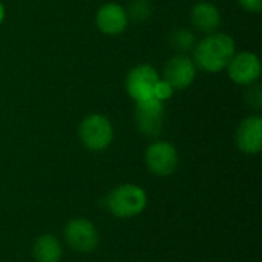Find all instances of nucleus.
<instances>
[{"instance_id":"obj_1","label":"nucleus","mask_w":262,"mask_h":262,"mask_svg":"<svg viewBox=\"0 0 262 262\" xmlns=\"http://www.w3.org/2000/svg\"><path fill=\"white\" fill-rule=\"evenodd\" d=\"M235 52V40L229 34L216 31L196 40L192 49V60L196 69L207 74H216L227 68Z\"/></svg>"},{"instance_id":"obj_2","label":"nucleus","mask_w":262,"mask_h":262,"mask_svg":"<svg viewBox=\"0 0 262 262\" xmlns=\"http://www.w3.org/2000/svg\"><path fill=\"white\" fill-rule=\"evenodd\" d=\"M103 206L112 216L118 220H130L146 210L147 193L138 184H120L104 196Z\"/></svg>"},{"instance_id":"obj_3","label":"nucleus","mask_w":262,"mask_h":262,"mask_svg":"<svg viewBox=\"0 0 262 262\" xmlns=\"http://www.w3.org/2000/svg\"><path fill=\"white\" fill-rule=\"evenodd\" d=\"M78 138L91 152H103L114 141V126L103 114H91L78 124Z\"/></svg>"},{"instance_id":"obj_4","label":"nucleus","mask_w":262,"mask_h":262,"mask_svg":"<svg viewBox=\"0 0 262 262\" xmlns=\"http://www.w3.org/2000/svg\"><path fill=\"white\" fill-rule=\"evenodd\" d=\"M160 83H161V75L154 66L147 63L134 66L127 72L124 80L126 92L135 103L149 98H157Z\"/></svg>"},{"instance_id":"obj_5","label":"nucleus","mask_w":262,"mask_h":262,"mask_svg":"<svg viewBox=\"0 0 262 262\" xmlns=\"http://www.w3.org/2000/svg\"><path fill=\"white\" fill-rule=\"evenodd\" d=\"M63 238L71 250L81 255L95 252L100 244V233L97 226L86 218L71 220L64 226Z\"/></svg>"},{"instance_id":"obj_6","label":"nucleus","mask_w":262,"mask_h":262,"mask_svg":"<svg viewBox=\"0 0 262 262\" xmlns=\"http://www.w3.org/2000/svg\"><path fill=\"white\" fill-rule=\"evenodd\" d=\"M144 163L147 170L157 177H170L180 164L177 147L166 140L152 141L144 152Z\"/></svg>"},{"instance_id":"obj_7","label":"nucleus","mask_w":262,"mask_h":262,"mask_svg":"<svg viewBox=\"0 0 262 262\" xmlns=\"http://www.w3.org/2000/svg\"><path fill=\"white\" fill-rule=\"evenodd\" d=\"M135 124L137 129L150 138H157L164 127V101L149 98L135 103Z\"/></svg>"},{"instance_id":"obj_8","label":"nucleus","mask_w":262,"mask_h":262,"mask_svg":"<svg viewBox=\"0 0 262 262\" xmlns=\"http://www.w3.org/2000/svg\"><path fill=\"white\" fill-rule=\"evenodd\" d=\"M229 78L238 86H252L261 77V60L255 52L239 51L235 52L227 64Z\"/></svg>"},{"instance_id":"obj_9","label":"nucleus","mask_w":262,"mask_h":262,"mask_svg":"<svg viewBox=\"0 0 262 262\" xmlns=\"http://www.w3.org/2000/svg\"><path fill=\"white\" fill-rule=\"evenodd\" d=\"M196 71L198 69L189 54H175L166 61L161 78L173 91H184L195 81Z\"/></svg>"},{"instance_id":"obj_10","label":"nucleus","mask_w":262,"mask_h":262,"mask_svg":"<svg viewBox=\"0 0 262 262\" xmlns=\"http://www.w3.org/2000/svg\"><path fill=\"white\" fill-rule=\"evenodd\" d=\"M236 147L246 155H258L262 150V117L250 114L246 117L235 132Z\"/></svg>"},{"instance_id":"obj_11","label":"nucleus","mask_w":262,"mask_h":262,"mask_svg":"<svg viewBox=\"0 0 262 262\" xmlns=\"http://www.w3.org/2000/svg\"><path fill=\"white\" fill-rule=\"evenodd\" d=\"M95 25L104 35H120L129 26L126 8L120 3L109 2L98 8L95 14Z\"/></svg>"},{"instance_id":"obj_12","label":"nucleus","mask_w":262,"mask_h":262,"mask_svg":"<svg viewBox=\"0 0 262 262\" xmlns=\"http://www.w3.org/2000/svg\"><path fill=\"white\" fill-rule=\"evenodd\" d=\"M221 20L223 18L218 6L210 2H198L190 9V23L198 32H216L221 26Z\"/></svg>"},{"instance_id":"obj_13","label":"nucleus","mask_w":262,"mask_h":262,"mask_svg":"<svg viewBox=\"0 0 262 262\" xmlns=\"http://www.w3.org/2000/svg\"><path fill=\"white\" fill-rule=\"evenodd\" d=\"M32 258L35 262H60L63 258L60 239L51 233L40 235L32 244Z\"/></svg>"},{"instance_id":"obj_14","label":"nucleus","mask_w":262,"mask_h":262,"mask_svg":"<svg viewBox=\"0 0 262 262\" xmlns=\"http://www.w3.org/2000/svg\"><path fill=\"white\" fill-rule=\"evenodd\" d=\"M169 43L172 49L177 51V54H187L193 49L196 43V35L189 28H178L169 35Z\"/></svg>"},{"instance_id":"obj_15","label":"nucleus","mask_w":262,"mask_h":262,"mask_svg":"<svg viewBox=\"0 0 262 262\" xmlns=\"http://www.w3.org/2000/svg\"><path fill=\"white\" fill-rule=\"evenodd\" d=\"M129 21H137L141 23L144 20H147L152 15V6L147 0H132L129 3V6L126 8Z\"/></svg>"},{"instance_id":"obj_16","label":"nucleus","mask_w":262,"mask_h":262,"mask_svg":"<svg viewBox=\"0 0 262 262\" xmlns=\"http://www.w3.org/2000/svg\"><path fill=\"white\" fill-rule=\"evenodd\" d=\"M246 103L255 109L256 112L261 109L262 106V92L259 83H255L252 86H247V92H246Z\"/></svg>"},{"instance_id":"obj_17","label":"nucleus","mask_w":262,"mask_h":262,"mask_svg":"<svg viewBox=\"0 0 262 262\" xmlns=\"http://www.w3.org/2000/svg\"><path fill=\"white\" fill-rule=\"evenodd\" d=\"M238 3L249 12H259L262 9V0H238Z\"/></svg>"},{"instance_id":"obj_18","label":"nucleus","mask_w":262,"mask_h":262,"mask_svg":"<svg viewBox=\"0 0 262 262\" xmlns=\"http://www.w3.org/2000/svg\"><path fill=\"white\" fill-rule=\"evenodd\" d=\"M5 17H6V11H5V6H3V3L0 2V25L3 23Z\"/></svg>"}]
</instances>
